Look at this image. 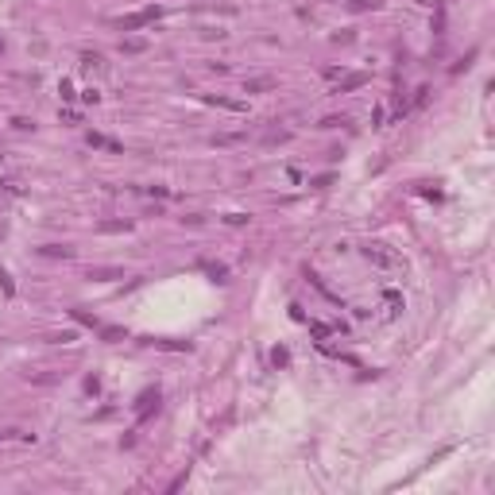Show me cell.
<instances>
[{
  "label": "cell",
  "mask_w": 495,
  "mask_h": 495,
  "mask_svg": "<svg viewBox=\"0 0 495 495\" xmlns=\"http://www.w3.org/2000/svg\"><path fill=\"white\" fill-rule=\"evenodd\" d=\"M364 256H368V263H376V267H383V271H398V267H402V259H398V256H391L383 244H368V248H364Z\"/></svg>",
  "instance_id": "6da1fadb"
},
{
  "label": "cell",
  "mask_w": 495,
  "mask_h": 495,
  "mask_svg": "<svg viewBox=\"0 0 495 495\" xmlns=\"http://www.w3.org/2000/svg\"><path fill=\"white\" fill-rule=\"evenodd\" d=\"M155 16H159V8H143V12H136V16H124V20H116V27H120V31H136V27L151 23Z\"/></svg>",
  "instance_id": "7a4b0ae2"
},
{
  "label": "cell",
  "mask_w": 495,
  "mask_h": 495,
  "mask_svg": "<svg viewBox=\"0 0 495 495\" xmlns=\"http://www.w3.org/2000/svg\"><path fill=\"white\" fill-rule=\"evenodd\" d=\"M151 406H159V391H143V395H139V418H147Z\"/></svg>",
  "instance_id": "3957f363"
},
{
  "label": "cell",
  "mask_w": 495,
  "mask_h": 495,
  "mask_svg": "<svg viewBox=\"0 0 495 495\" xmlns=\"http://www.w3.org/2000/svg\"><path fill=\"white\" fill-rule=\"evenodd\" d=\"M39 252H43V256H51V259H58V256H62V259H70V256H74V248H66V244H43Z\"/></svg>",
  "instance_id": "277c9868"
},
{
  "label": "cell",
  "mask_w": 495,
  "mask_h": 495,
  "mask_svg": "<svg viewBox=\"0 0 495 495\" xmlns=\"http://www.w3.org/2000/svg\"><path fill=\"white\" fill-rule=\"evenodd\" d=\"M263 89H271V78H252L244 85V93H263Z\"/></svg>",
  "instance_id": "5b68a950"
},
{
  "label": "cell",
  "mask_w": 495,
  "mask_h": 495,
  "mask_svg": "<svg viewBox=\"0 0 495 495\" xmlns=\"http://www.w3.org/2000/svg\"><path fill=\"white\" fill-rule=\"evenodd\" d=\"M120 51H128V55H139V51H147V43H143V39H124V43H120Z\"/></svg>",
  "instance_id": "8992f818"
},
{
  "label": "cell",
  "mask_w": 495,
  "mask_h": 495,
  "mask_svg": "<svg viewBox=\"0 0 495 495\" xmlns=\"http://www.w3.org/2000/svg\"><path fill=\"white\" fill-rule=\"evenodd\" d=\"M364 81H368L364 74H352V78H344V81H340V89H360Z\"/></svg>",
  "instance_id": "52a82bcc"
},
{
  "label": "cell",
  "mask_w": 495,
  "mask_h": 495,
  "mask_svg": "<svg viewBox=\"0 0 495 495\" xmlns=\"http://www.w3.org/2000/svg\"><path fill=\"white\" fill-rule=\"evenodd\" d=\"M89 278H120L116 267H97V271H89Z\"/></svg>",
  "instance_id": "ba28073f"
},
{
  "label": "cell",
  "mask_w": 495,
  "mask_h": 495,
  "mask_svg": "<svg viewBox=\"0 0 495 495\" xmlns=\"http://www.w3.org/2000/svg\"><path fill=\"white\" fill-rule=\"evenodd\" d=\"M101 337H105L109 344H116V340H124V329H101Z\"/></svg>",
  "instance_id": "9c48e42d"
},
{
  "label": "cell",
  "mask_w": 495,
  "mask_h": 495,
  "mask_svg": "<svg viewBox=\"0 0 495 495\" xmlns=\"http://www.w3.org/2000/svg\"><path fill=\"white\" fill-rule=\"evenodd\" d=\"M352 8H356V12H364V8H379V0H356Z\"/></svg>",
  "instance_id": "30bf717a"
},
{
  "label": "cell",
  "mask_w": 495,
  "mask_h": 495,
  "mask_svg": "<svg viewBox=\"0 0 495 495\" xmlns=\"http://www.w3.org/2000/svg\"><path fill=\"white\" fill-rule=\"evenodd\" d=\"M383 298H387V306H395V310H398V306H402V298H398V294H395V290H387Z\"/></svg>",
  "instance_id": "8fae6325"
},
{
  "label": "cell",
  "mask_w": 495,
  "mask_h": 495,
  "mask_svg": "<svg viewBox=\"0 0 495 495\" xmlns=\"http://www.w3.org/2000/svg\"><path fill=\"white\" fill-rule=\"evenodd\" d=\"M0 55H4V39H0Z\"/></svg>",
  "instance_id": "7c38bea8"
}]
</instances>
